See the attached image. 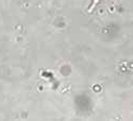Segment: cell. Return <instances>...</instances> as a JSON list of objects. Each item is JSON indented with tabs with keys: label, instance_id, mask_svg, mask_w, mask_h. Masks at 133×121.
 Returning a JSON list of instances; mask_svg holds the SVG:
<instances>
[]
</instances>
